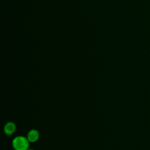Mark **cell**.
Instances as JSON below:
<instances>
[{
    "mask_svg": "<svg viewBox=\"0 0 150 150\" xmlns=\"http://www.w3.org/2000/svg\"><path fill=\"white\" fill-rule=\"evenodd\" d=\"M16 129V125L13 122H7L4 127V132L8 135H11L13 134Z\"/></svg>",
    "mask_w": 150,
    "mask_h": 150,
    "instance_id": "7a4b0ae2",
    "label": "cell"
},
{
    "mask_svg": "<svg viewBox=\"0 0 150 150\" xmlns=\"http://www.w3.org/2000/svg\"><path fill=\"white\" fill-rule=\"evenodd\" d=\"M39 138V133L36 129H31L28 133L27 138L30 142H36Z\"/></svg>",
    "mask_w": 150,
    "mask_h": 150,
    "instance_id": "3957f363",
    "label": "cell"
},
{
    "mask_svg": "<svg viewBox=\"0 0 150 150\" xmlns=\"http://www.w3.org/2000/svg\"><path fill=\"white\" fill-rule=\"evenodd\" d=\"M28 150H33V149H28Z\"/></svg>",
    "mask_w": 150,
    "mask_h": 150,
    "instance_id": "277c9868",
    "label": "cell"
},
{
    "mask_svg": "<svg viewBox=\"0 0 150 150\" xmlns=\"http://www.w3.org/2000/svg\"><path fill=\"white\" fill-rule=\"evenodd\" d=\"M28 138L23 136L16 137L12 141V146L15 150H28L29 146Z\"/></svg>",
    "mask_w": 150,
    "mask_h": 150,
    "instance_id": "6da1fadb",
    "label": "cell"
}]
</instances>
